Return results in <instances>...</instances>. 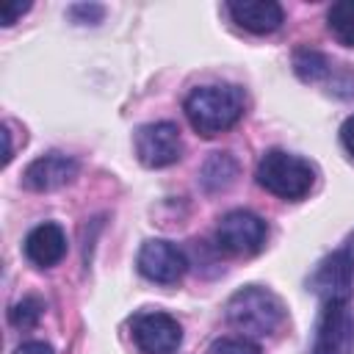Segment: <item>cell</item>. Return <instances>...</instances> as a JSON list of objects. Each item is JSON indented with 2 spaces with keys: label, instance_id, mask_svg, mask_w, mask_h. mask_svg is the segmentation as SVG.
<instances>
[{
  "label": "cell",
  "instance_id": "6da1fadb",
  "mask_svg": "<svg viewBox=\"0 0 354 354\" xmlns=\"http://www.w3.org/2000/svg\"><path fill=\"white\" fill-rule=\"evenodd\" d=\"M246 108V94L241 86H196L188 91L183 111L191 122V127L205 136L213 138L230 127H235L243 116Z\"/></svg>",
  "mask_w": 354,
  "mask_h": 354
},
{
  "label": "cell",
  "instance_id": "7a4b0ae2",
  "mask_svg": "<svg viewBox=\"0 0 354 354\" xmlns=\"http://www.w3.org/2000/svg\"><path fill=\"white\" fill-rule=\"evenodd\" d=\"M227 321L243 337H268L285 321V304L263 285H243L227 301Z\"/></svg>",
  "mask_w": 354,
  "mask_h": 354
},
{
  "label": "cell",
  "instance_id": "3957f363",
  "mask_svg": "<svg viewBox=\"0 0 354 354\" xmlns=\"http://www.w3.org/2000/svg\"><path fill=\"white\" fill-rule=\"evenodd\" d=\"M254 180L260 188H266L268 194L279 196V199H304L313 191L315 183V169L310 160L285 152V149H268L257 169H254Z\"/></svg>",
  "mask_w": 354,
  "mask_h": 354
},
{
  "label": "cell",
  "instance_id": "277c9868",
  "mask_svg": "<svg viewBox=\"0 0 354 354\" xmlns=\"http://www.w3.org/2000/svg\"><path fill=\"white\" fill-rule=\"evenodd\" d=\"M307 354H354L351 301H321V313Z\"/></svg>",
  "mask_w": 354,
  "mask_h": 354
},
{
  "label": "cell",
  "instance_id": "5b68a950",
  "mask_svg": "<svg viewBox=\"0 0 354 354\" xmlns=\"http://www.w3.org/2000/svg\"><path fill=\"white\" fill-rule=\"evenodd\" d=\"M268 227L252 210H230L216 227V246L232 257H252L266 246Z\"/></svg>",
  "mask_w": 354,
  "mask_h": 354
},
{
  "label": "cell",
  "instance_id": "8992f818",
  "mask_svg": "<svg viewBox=\"0 0 354 354\" xmlns=\"http://www.w3.org/2000/svg\"><path fill=\"white\" fill-rule=\"evenodd\" d=\"M307 288L321 301H351L354 290V246H343L326 254L307 279Z\"/></svg>",
  "mask_w": 354,
  "mask_h": 354
},
{
  "label": "cell",
  "instance_id": "52a82bcc",
  "mask_svg": "<svg viewBox=\"0 0 354 354\" xmlns=\"http://www.w3.org/2000/svg\"><path fill=\"white\" fill-rule=\"evenodd\" d=\"M130 337L141 354H171L183 343V326L169 313L147 310L130 318Z\"/></svg>",
  "mask_w": 354,
  "mask_h": 354
},
{
  "label": "cell",
  "instance_id": "ba28073f",
  "mask_svg": "<svg viewBox=\"0 0 354 354\" xmlns=\"http://www.w3.org/2000/svg\"><path fill=\"white\" fill-rule=\"evenodd\" d=\"M136 155L147 169H163L183 158V138L174 122H149L136 130Z\"/></svg>",
  "mask_w": 354,
  "mask_h": 354
},
{
  "label": "cell",
  "instance_id": "9c48e42d",
  "mask_svg": "<svg viewBox=\"0 0 354 354\" xmlns=\"http://www.w3.org/2000/svg\"><path fill=\"white\" fill-rule=\"evenodd\" d=\"M136 266H138L141 277H147L149 282L174 285L188 271V257L177 243L163 241V238H149L141 243Z\"/></svg>",
  "mask_w": 354,
  "mask_h": 354
},
{
  "label": "cell",
  "instance_id": "30bf717a",
  "mask_svg": "<svg viewBox=\"0 0 354 354\" xmlns=\"http://www.w3.org/2000/svg\"><path fill=\"white\" fill-rule=\"evenodd\" d=\"M80 171V163L72 155L64 152H47L28 163L22 174V185L28 191H55L66 183H72Z\"/></svg>",
  "mask_w": 354,
  "mask_h": 354
},
{
  "label": "cell",
  "instance_id": "8fae6325",
  "mask_svg": "<svg viewBox=\"0 0 354 354\" xmlns=\"http://www.w3.org/2000/svg\"><path fill=\"white\" fill-rule=\"evenodd\" d=\"M22 249L36 268H53L66 254V232L55 221H44L25 235Z\"/></svg>",
  "mask_w": 354,
  "mask_h": 354
},
{
  "label": "cell",
  "instance_id": "7c38bea8",
  "mask_svg": "<svg viewBox=\"0 0 354 354\" xmlns=\"http://www.w3.org/2000/svg\"><path fill=\"white\" fill-rule=\"evenodd\" d=\"M227 11L232 22L249 33H274L285 14L282 6L274 0H241V3H227Z\"/></svg>",
  "mask_w": 354,
  "mask_h": 354
},
{
  "label": "cell",
  "instance_id": "4fadbf2b",
  "mask_svg": "<svg viewBox=\"0 0 354 354\" xmlns=\"http://www.w3.org/2000/svg\"><path fill=\"white\" fill-rule=\"evenodd\" d=\"M238 177V160L230 152H213L202 169H199V183L207 194H218L227 191Z\"/></svg>",
  "mask_w": 354,
  "mask_h": 354
},
{
  "label": "cell",
  "instance_id": "5bb4252c",
  "mask_svg": "<svg viewBox=\"0 0 354 354\" xmlns=\"http://www.w3.org/2000/svg\"><path fill=\"white\" fill-rule=\"evenodd\" d=\"M332 61L313 47H299L293 53V72L301 83H326L332 77Z\"/></svg>",
  "mask_w": 354,
  "mask_h": 354
},
{
  "label": "cell",
  "instance_id": "9a60e30c",
  "mask_svg": "<svg viewBox=\"0 0 354 354\" xmlns=\"http://www.w3.org/2000/svg\"><path fill=\"white\" fill-rule=\"evenodd\" d=\"M326 25L337 44L354 47V0H337L326 11Z\"/></svg>",
  "mask_w": 354,
  "mask_h": 354
},
{
  "label": "cell",
  "instance_id": "2e32d148",
  "mask_svg": "<svg viewBox=\"0 0 354 354\" xmlns=\"http://www.w3.org/2000/svg\"><path fill=\"white\" fill-rule=\"evenodd\" d=\"M41 315H44V301L39 296H25L22 301H17L8 310V321L17 329H33Z\"/></svg>",
  "mask_w": 354,
  "mask_h": 354
},
{
  "label": "cell",
  "instance_id": "e0dca14e",
  "mask_svg": "<svg viewBox=\"0 0 354 354\" xmlns=\"http://www.w3.org/2000/svg\"><path fill=\"white\" fill-rule=\"evenodd\" d=\"M207 354H260V346L249 337H218L210 343Z\"/></svg>",
  "mask_w": 354,
  "mask_h": 354
},
{
  "label": "cell",
  "instance_id": "ac0fdd59",
  "mask_svg": "<svg viewBox=\"0 0 354 354\" xmlns=\"http://www.w3.org/2000/svg\"><path fill=\"white\" fill-rule=\"evenodd\" d=\"M66 14L77 25H97L105 17V6H100V3H75V6L66 8Z\"/></svg>",
  "mask_w": 354,
  "mask_h": 354
},
{
  "label": "cell",
  "instance_id": "d6986e66",
  "mask_svg": "<svg viewBox=\"0 0 354 354\" xmlns=\"http://www.w3.org/2000/svg\"><path fill=\"white\" fill-rule=\"evenodd\" d=\"M30 11V3H22V0H17V3H0V25H14L22 14H28Z\"/></svg>",
  "mask_w": 354,
  "mask_h": 354
},
{
  "label": "cell",
  "instance_id": "ffe728a7",
  "mask_svg": "<svg viewBox=\"0 0 354 354\" xmlns=\"http://www.w3.org/2000/svg\"><path fill=\"white\" fill-rule=\"evenodd\" d=\"M14 354H55V351H53V346L44 343V340H25V343H19V346L14 348Z\"/></svg>",
  "mask_w": 354,
  "mask_h": 354
},
{
  "label": "cell",
  "instance_id": "44dd1931",
  "mask_svg": "<svg viewBox=\"0 0 354 354\" xmlns=\"http://www.w3.org/2000/svg\"><path fill=\"white\" fill-rule=\"evenodd\" d=\"M340 144H343L346 152L354 158V113L340 124Z\"/></svg>",
  "mask_w": 354,
  "mask_h": 354
},
{
  "label": "cell",
  "instance_id": "7402d4cb",
  "mask_svg": "<svg viewBox=\"0 0 354 354\" xmlns=\"http://www.w3.org/2000/svg\"><path fill=\"white\" fill-rule=\"evenodd\" d=\"M3 138H6V155H3V166H8L14 149H11V133H8V124H3Z\"/></svg>",
  "mask_w": 354,
  "mask_h": 354
}]
</instances>
